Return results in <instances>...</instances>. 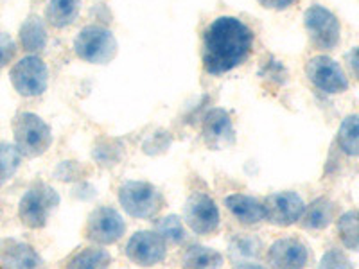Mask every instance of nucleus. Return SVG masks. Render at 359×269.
<instances>
[{"label": "nucleus", "instance_id": "obj_1", "mask_svg": "<svg viewBox=\"0 0 359 269\" xmlns=\"http://www.w3.org/2000/svg\"><path fill=\"white\" fill-rule=\"evenodd\" d=\"M253 49V31L236 17H219L205 29L201 62L205 72L221 76L250 57Z\"/></svg>", "mask_w": 359, "mask_h": 269}, {"label": "nucleus", "instance_id": "obj_2", "mask_svg": "<svg viewBox=\"0 0 359 269\" xmlns=\"http://www.w3.org/2000/svg\"><path fill=\"white\" fill-rule=\"evenodd\" d=\"M13 137L18 153L25 158L41 156L53 144L49 124L31 111H22L13 118Z\"/></svg>", "mask_w": 359, "mask_h": 269}, {"label": "nucleus", "instance_id": "obj_3", "mask_svg": "<svg viewBox=\"0 0 359 269\" xmlns=\"http://www.w3.org/2000/svg\"><path fill=\"white\" fill-rule=\"evenodd\" d=\"M74 53L83 62L104 65L117 54V41L110 29L102 25H86L74 40Z\"/></svg>", "mask_w": 359, "mask_h": 269}, {"label": "nucleus", "instance_id": "obj_4", "mask_svg": "<svg viewBox=\"0 0 359 269\" xmlns=\"http://www.w3.org/2000/svg\"><path fill=\"white\" fill-rule=\"evenodd\" d=\"M121 207L137 219H153L163 208L162 192L147 181H126L118 188Z\"/></svg>", "mask_w": 359, "mask_h": 269}, {"label": "nucleus", "instance_id": "obj_5", "mask_svg": "<svg viewBox=\"0 0 359 269\" xmlns=\"http://www.w3.org/2000/svg\"><path fill=\"white\" fill-rule=\"evenodd\" d=\"M60 205V196L53 187L47 184H34L29 187L22 196L18 205V217L27 228H43L49 221L50 212Z\"/></svg>", "mask_w": 359, "mask_h": 269}, {"label": "nucleus", "instance_id": "obj_6", "mask_svg": "<svg viewBox=\"0 0 359 269\" xmlns=\"http://www.w3.org/2000/svg\"><path fill=\"white\" fill-rule=\"evenodd\" d=\"M304 25L316 49L332 50L341 38V25L338 17L325 6L313 4L304 15Z\"/></svg>", "mask_w": 359, "mask_h": 269}, {"label": "nucleus", "instance_id": "obj_7", "mask_svg": "<svg viewBox=\"0 0 359 269\" xmlns=\"http://www.w3.org/2000/svg\"><path fill=\"white\" fill-rule=\"evenodd\" d=\"M11 85L15 86L18 94L24 97H36L47 90L49 85V69L43 60L34 54L22 57L20 62L15 63L9 72Z\"/></svg>", "mask_w": 359, "mask_h": 269}, {"label": "nucleus", "instance_id": "obj_8", "mask_svg": "<svg viewBox=\"0 0 359 269\" xmlns=\"http://www.w3.org/2000/svg\"><path fill=\"white\" fill-rule=\"evenodd\" d=\"M306 74L307 79L323 94H343L348 88L347 74L343 72L338 62L329 56H314L309 60Z\"/></svg>", "mask_w": 359, "mask_h": 269}, {"label": "nucleus", "instance_id": "obj_9", "mask_svg": "<svg viewBox=\"0 0 359 269\" xmlns=\"http://www.w3.org/2000/svg\"><path fill=\"white\" fill-rule=\"evenodd\" d=\"M185 221L198 235H208L219 228V208L205 192H194L185 203Z\"/></svg>", "mask_w": 359, "mask_h": 269}, {"label": "nucleus", "instance_id": "obj_10", "mask_svg": "<svg viewBox=\"0 0 359 269\" xmlns=\"http://www.w3.org/2000/svg\"><path fill=\"white\" fill-rule=\"evenodd\" d=\"M126 232V223L111 207H99L90 214L86 223V237L95 244L108 246L117 242Z\"/></svg>", "mask_w": 359, "mask_h": 269}, {"label": "nucleus", "instance_id": "obj_11", "mask_svg": "<svg viewBox=\"0 0 359 269\" xmlns=\"http://www.w3.org/2000/svg\"><path fill=\"white\" fill-rule=\"evenodd\" d=\"M126 255L133 264L142 268H151L165 261L168 244L158 232H137L130 237L126 244Z\"/></svg>", "mask_w": 359, "mask_h": 269}, {"label": "nucleus", "instance_id": "obj_12", "mask_svg": "<svg viewBox=\"0 0 359 269\" xmlns=\"http://www.w3.org/2000/svg\"><path fill=\"white\" fill-rule=\"evenodd\" d=\"M306 210L302 198L293 191L275 192L264 200L266 221L275 226H291L302 219Z\"/></svg>", "mask_w": 359, "mask_h": 269}, {"label": "nucleus", "instance_id": "obj_13", "mask_svg": "<svg viewBox=\"0 0 359 269\" xmlns=\"http://www.w3.org/2000/svg\"><path fill=\"white\" fill-rule=\"evenodd\" d=\"M268 264L271 269H304L309 264V249L302 241L284 237L268 249Z\"/></svg>", "mask_w": 359, "mask_h": 269}, {"label": "nucleus", "instance_id": "obj_14", "mask_svg": "<svg viewBox=\"0 0 359 269\" xmlns=\"http://www.w3.org/2000/svg\"><path fill=\"white\" fill-rule=\"evenodd\" d=\"M203 140L210 149L217 151L236 142L232 118L223 108H212L203 117Z\"/></svg>", "mask_w": 359, "mask_h": 269}, {"label": "nucleus", "instance_id": "obj_15", "mask_svg": "<svg viewBox=\"0 0 359 269\" xmlns=\"http://www.w3.org/2000/svg\"><path fill=\"white\" fill-rule=\"evenodd\" d=\"M0 261L4 269H40L41 257L33 246L15 239L0 241Z\"/></svg>", "mask_w": 359, "mask_h": 269}, {"label": "nucleus", "instance_id": "obj_16", "mask_svg": "<svg viewBox=\"0 0 359 269\" xmlns=\"http://www.w3.org/2000/svg\"><path fill=\"white\" fill-rule=\"evenodd\" d=\"M224 207L241 224H257L266 219L264 203L246 194H232L224 198Z\"/></svg>", "mask_w": 359, "mask_h": 269}, {"label": "nucleus", "instance_id": "obj_17", "mask_svg": "<svg viewBox=\"0 0 359 269\" xmlns=\"http://www.w3.org/2000/svg\"><path fill=\"white\" fill-rule=\"evenodd\" d=\"M336 205L329 198H318L307 205L302 214L300 224L307 230H323L334 221Z\"/></svg>", "mask_w": 359, "mask_h": 269}, {"label": "nucleus", "instance_id": "obj_18", "mask_svg": "<svg viewBox=\"0 0 359 269\" xmlns=\"http://www.w3.org/2000/svg\"><path fill=\"white\" fill-rule=\"evenodd\" d=\"M184 269H221L223 268V257L221 253L212 248L201 244L189 246L187 251L182 258Z\"/></svg>", "mask_w": 359, "mask_h": 269}, {"label": "nucleus", "instance_id": "obj_19", "mask_svg": "<svg viewBox=\"0 0 359 269\" xmlns=\"http://www.w3.org/2000/svg\"><path fill=\"white\" fill-rule=\"evenodd\" d=\"M20 45L22 49L34 54L45 49L47 45V31L45 24L38 15H31L20 27Z\"/></svg>", "mask_w": 359, "mask_h": 269}, {"label": "nucleus", "instance_id": "obj_20", "mask_svg": "<svg viewBox=\"0 0 359 269\" xmlns=\"http://www.w3.org/2000/svg\"><path fill=\"white\" fill-rule=\"evenodd\" d=\"M81 9V0H50L45 11V18L53 27L63 29L74 24Z\"/></svg>", "mask_w": 359, "mask_h": 269}, {"label": "nucleus", "instance_id": "obj_21", "mask_svg": "<svg viewBox=\"0 0 359 269\" xmlns=\"http://www.w3.org/2000/svg\"><path fill=\"white\" fill-rule=\"evenodd\" d=\"M336 144H338L339 151L345 153L347 156H359V115L352 113L348 117L343 118L341 126L338 130V137H336Z\"/></svg>", "mask_w": 359, "mask_h": 269}, {"label": "nucleus", "instance_id": "obj_22", "mask_svg": "<svg viewBox=\"0 0 359 269\" xmlns=\"http://www.w3.org/2000/svg\"><path fill=\"white\" fill-rule=\"evenodd\" d=\"M111 255L102 248H85L78 251L67 264V269H108Z\"/></svg>", "mask_w": 359, "mask_h": 269}, {"label": "nucleus", "instance_id": "obj_23", "mask_svg": "<svg viewBox=\"0 0 359 269\" xmlns=\"http://www.w3.org/2000/svg\"><path fill=\"white\" fill-rule=\"evenodd\" d=\"M341 244L352 251H359V210H348L336 223Z\"/></svg>", "mask_w": 359, "mask_h": 269}, {"label": "nucleus", "instance_id": "obj_24", "mask_svg": "<svg viewBox=\"0 0 359 269\" xmlns=\"http://www.w3.org/2000/svg\"><path fill=\"white\" fill-rule=\"evenodd\" d=\"M262 249V241L255 235H245L239 233L230 242V257L236 261H250V258L259 257Z\"/></svg>", "mask_w": 359, "mask_h": 269}, {"label": "nucleus", "instance_id": "obj_25", "mask_svg": "<svg viewBox=\"0 0 359 269\" xmlns=\"http://www.w3.org/2000/svg\"><path fill=\"white\" fill-rule=\"evenodd\" d=\"M22 162V155L18 153L17 146L9 142H0V187L8 184L15 176Z\"/></svg>", "mask_w": 359, "mask_h": 269}, {"label": "nucleus", "instance_id": "obj_26", "mask_svg": "<svg viewBox=\"0 0 359 269\" xmlns=\"http://www.w3.org/2000/svg\"><path fill=\"white\" fill-rule=\"evenodd\" d=\"M156 232L169 241L171 244H182L185 241V230H184V224H182V219L178 216H168L163 217L160 223H156L155 226Z\"/></svg>", "mask_w": 359, "mask_h": 269}, {"label": "nucleus", "instance_id": "obj_27", "mask_svg": "<svg viewBox=\"0 0 359 269\" xmlns=\"http://www.w3.org/2000/svg\"><path fill=\"white\" fill-rule=\"evenodd\" d=\"M94 158L101 165H115L118 160L123 158V147L118 146L117 142H111V140L101 142L99 146H95Z\"/></svg>", "mask_w": 359, "mask_h": 269}, {"label": "nucleus", "instance_id": "obj_28", "mask_svg": "<svg viewBox=\"0 0 359 269\" xmlns=\"http://www.w3.org/2000/svg\"><path fill=\"white\" fill-rule=\"evenodd\" d=\"M316 269H354V265L347 257V253L338 248H331L323 253Z\"/></svg>", "mask_w": 359, "mask_h": 269}, {"label": "nucleus", "instance_id": "obj_29", "mask_svg": "<svg viewBox=\"0 0 359 269\" xmlns=\"http://www.w3.org/2000/svg\"><path fill=\"white\" fill-rule=\"evenodd\" d=\"M85 171L78 162H62L56 169V178L62 181H76V179L83 178Z\"/></svg>", "mask_w": 359, "mask_h": 269}, {"label": "nucleus", "instance_id": "obj_30", "mask_svg": "<svg viewBox=\"0 0 359 269\" xmlns=\"http://www.w3.org/2000/svg\"><path fill=\"white\" fill-rule=\"evenodd\" d=\"M169 146H171V137L165 131H162V133L158 131V133L153 134V139L144 144V151L149 153V155H158L160 151H165Z\"/></svg>", "mask_w": 359, "mask_h": 269}, {"label": "nucleus", "instance_id": "obj_31", "mask_svg": "<svg viewBox=\"0 0 359 269\" xmlns=\"http://www.w3.org/2000/svg\"><path fill=\"white\" fill-rule=\"evenodd\" d=\"M15 54H17V45L13 38L6 33H0V69L11 63Z\"/></svg>", "mask_w": 359, "mask_h": 269}, {"label": "nucleus", "instance_id": "obj_32", "mask_svg": "<svg viewBox=\"0 0 359 269\" xmlns=\"http://www.w3.org/2000/svg\"><path fill=\"white\" fill-rule=\"evenodd\" d=\"M278 70H284V67H282L278 62H275L273 57H269V62L266 63L264 69L261 70V76H264V78L268 79H273V81H277V78H280L282 81H284L286 76H278Z\"/></svg>", "mask_w": 359, "mask_h": 269}, {"label": "nucleus", "instance_id": "obj_33", "mask_svg": "<svg viewBox=\"0 0 359 269\" xmlns=\"http://www.w3.org/2000/svg\"><path fill=\"white\" fill-rule=\"evenodd\" d=\"M259 4L266 9H277V11H282V9H287L294 0H257Z\"/></svg>", "mask_w": 359, "mask_h": 269}, {"label": "nucleus", "instance_id": "obj_34", "mask_svg": "<svg viewBox=\"0 0 359 269\" xmlns=\"http://www.w3.org/2000/svg\"><path fill=\"white\" fill-rule=\"evenodd\" d=\"M347 62L352 74H354V78L359 81V47H354V49L347 54Z\"/></svg>", "mask_w": 359, "mask_h": 269}, {"label": "nucleus", "instance_id": "obj_35", "mask_svg": "<svg viewBox=\"0 0 359 269\" xmlns=\"http://www.w3.org/2000/svg\"><path fill=\"white\" fill-rule=\"evenodd\" d=\"M233 269H266L264 265H259V264H239L236 265Z\"/></svg>", "mask_w": 359, "mask_h": 269}]
</instances>
